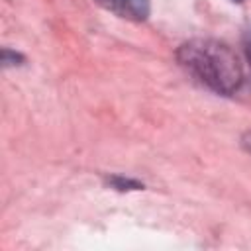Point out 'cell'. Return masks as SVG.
<instances>
[{
	"label": "cell",
	"mask_w": 251,
	"mask_h": 251,
	"mask_svg": "<svg viewBox=\"0 0 251 251\" xmlns=\"http://www.w3.org/2000/svg\"><path fill=\"white\" fill-rule=\"evenodd\" d=\"M180 65L218 94H233L243 82L237 55L214 39H192L178 49Z\"/></svg>",
	"instance_id": "obj_1"
},
{
	"label": "cell",
	"mask_w": 251,
	"mask_h": 251,
	"mask_svg": "<svg viewBox=\"0 0 251 251\" xmlns=\"http://www.w3.org/2000/svg\"><path fill=\"white\" fill-rule=\"evenodd\" d=\"M96 4L118 18L133 22H143L149 16V0H96Z\"/></svg>",
	"instance_id": "obj_2"
},
{
	"label": "cell",
	"mask_w": 251,
	"mask_h": 251,
	"mask_svg": "<svg viewBox=\"0 0 251 251\" xmlns=\"http://www.w3.org/2000/svg\"><path fill=\"white\" fill-rule=\"evenodd\" d=\"M108 184L116 190H137L141 188V184L137 180H131V178H124V176H110L108 178Z\"/></svg>",
	"instance_id": "obj_3"
},
{
	"label": "cell",
	"mask_w": 251,
	"mask_h": 251,
	"mask_svg": "<svg viewBox=\"0 0 251 251\" xmlns=\"http://www.w3.org/2000/svg\"><path fill=\"white\" fill-rule=\"evenodd\" d=\"M2 63H4V67H14V65H22L24 63V57L20 55V53H16V51H12V49H4L2 51Z\"/></svg>",
	"instance_id": "obj_4"
},
{
	"label": "cell",
	"mask_w": 251,
	"mask_h": 251,
	"mask_svg": "<svg viewBox=\"0 0 251 251\" xmlns=\"http://www.w3.org/2000/svg\"><path fill=\"white\" fill-rule=\"evenodd\" d=\"M241 143H243V147H245V149H247V151L251 153V129H249V131H247V133L243 135V139H241Z\"/></svg>",
	"instance_id": "obj_5"
},
{
	"label": "cell",
	"mask_w": 251,
	"mask_h": 251,
	"mask_svg": "<svg viewBox=\"0 0 251 251\" xmlns=\"http://www.w3.org/2000/svg\"><path fill=\"white\" fill-rule=\"evenodd\" d=\"M245 49H251V27L245 33Z\"/></svg>",
	"instance_id": "obj_6"
},
{
	"label": "cell",
	"mask_w": 251,
	"mask_h": 251,
	"mask_svg": "<svg viewBox=\"0 0 251 251\" xmlns=\"http://www.w3.org/2000/svg\"><path fill=\"white\" fill-rule=\"evenodd\" d=\"M247 59H249V65H251V49H247Z\"/></svg>",
	"instance_id": "obj_7"
},
{
	"label": "cell",
	"mask_w": 251,
	"mask_h": 251,
	"mask_svg": "<svg viewBox=\"0 0 251 251\" xmlns=\"http://www.w3.org/2000/svg\"><path fill=\"white\" fill-rule=\"evenodd\" d=\"M233 2H243V0H233Z\"/></svg>",
	"instance_id": "obj_8"
}]
</instances>
